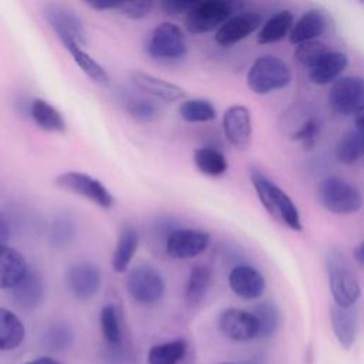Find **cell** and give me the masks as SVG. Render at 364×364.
<instances>
[{"label": "cell", "mask_w": 364, "mask_h": 364, "mask_svg": "<svg viewBox=\"0 0 364 364\" xmlns=\"http://www.w3.org/2000/svg\"><path fill=\"white\" fill-rule=\"evenodd\" d=\"M250 179L260 203L269 215L291 230H301L299 209L289 195L257 169L250 171Z\"/></svg>", "instance_id": "obj_1"}, {"label": "cell", "mask_w": 364, "mask_h": 364, "mask_svg": "<svg viewBox=\"0 0 364 364\" xmlns=\"http://www.w3.org/2000/svg\"><path fill=\"white\" fill-rule=\"evenodd\" d=\"M326 270L334 304L338 307H353L361 290L347 256L337 249H328Z\"/></svg>", "instance_id": "obj_2"}, {"label": "cell", "mask_w": 364, "mask_h": 364, "mask_svg": "<svg viewBox=\"0 0 364 364\" xmlns=\"http://www.w3.org/2000/svg\"><path fill=\"white\" fill-rule=\"evenodd\" d=\"M291 81V71L287 64L273 55H262L250 65L246 82L255 94H269L272 91L284 88Z\"/></svg>", "instance_id": "obj_3"}, {"label": "cell", "mask_w": 364, "mask_h": 364, "mask_svg": "<svg viewBox=\"0 0 364 364\" xmlns=\"http://www.w3.org/2000/svg\"><path fill=\"white\" fill-rule=\"evenodd\" d=\"M321 205L336 215H353L363 206L360 191L338 176H328L318 186Z\"/></svg>", "instance_id": "obj_4"}, {"label": "cell", "mask_w": 364, "mask_h": 364, "mask_svg": "<svg viewBox=\"0 0 364 364\" xmlns=\"http://www.w3.org/2000/svg\"><path fill=\"white\" fill-rule=\"evenodd\" d=\"M235 4L226 0H195L185 16V27L192 34H205L218 30L230 18Z\"/></svg>", "instance_id": "obj_5"}, {"label": "cell", "mask_w": 364, "mask_h": 364, "mask_svg": "<svg viewBox=\"0 0 364 364\" xmlns=\"http://www.w3.org/2000/svg\"><path fill=\"white\" fill-rule=\"evenodd\" d=\"M128 294L141 304H154L165 293V280L162 274L151 264L142 263L132 267L125 279Z\"/></svg>", "instance_id": "obj_6"}, {"label": "cell", "mask_w": 364, "mask_h": 364, "mask_svg": "<svg viewBox=\"0 0 364 364\" xmlns=\"http://www.w3.org/2000/svg\"><path fill=\"white\" fill-rule=\"evenodd\" d=\"M43 16L65 48L70 46L82 47L87 44V33L82 21L71 9L50 3L44 6Z\"/></svg>", "instance_id": "obj_7"}, {"label": "cell", "mask_w": 364, "mask_h": 364, "mask_svg": "<svg viewBox=\"0 0 364 364\" xmlns=\"http://www.w3.org/2000/svg\"><path fill=\"white\" fill-rule=\"evenodd\" d=\"M55 185L67 192L88 199L94 205L109 209L114 205V196L109 189L98 179L77 171L63 172L55 178Z\"/></svg>", "instance_id": "obj_8"}, {"label": "cell", "mask_w": 364, "mask_h": 364, "mask_svg": "<svg viewBox=\"0 0 364 364\" xmlns=\"http://www.w3.org/2000/svg\"><path fill=\"white\" fill-rule=\"evenodd\" d=\"M188 51L185 33L179 26L164 21L158 24L148 41V53L155 60L176 61L185 57Z\"/></svg>", "instance_id": "obj_9"}, {"label": "cell", "mask_w": 364, "mask_h": 364, "mask_svg": "<svg viewBox=\"0 0 364 364\" xmlns=\"http://www.w3.org/2000/svg\"><path fill=\"white\" fill-rule=\"evenodd\" d=\"M328 104L340 115H355L364 107V78L346 75L336 80L328 92Z\"/></svg>", "instance_id": "obj_10"}, {"label": "cell", "mask_w": 364, "mask_h": 364, "mask_svg": "<svg viewBox=\"0 0 364 364\" xmlns=\"http://www.w3.org/2000/svg\"><path fill=\"white\" fill-rule=\"evenodd\" d=\"M64 279L68 291L78 300L94 297L101 287V273L97 266L88 262H78L68 266Z\"/></svg>", "instance_id": "obj_11"}, {"label": "cell", "mask_w": 364, "mask_h": 364, "mask_svg": "<svg viewBox=\"0 0 364 364\" xmlns=\"http://www.w3.org/2000/svg\"><path fill=\"white\" fill-rule=\"evenodd\" d=\"M210 236L198 229H173L166 237V253L173 259H191L202 255Z\"/></svg>", "instance_id": "obj_12"}, {"label": "cell", "mask_w": 364, "mask_h": 364, "mask_svg": "<svg viewBox=\"0 0 364 364\" xmlns=\"http://www.w3.org/2000/svg\"><path fill=\"white\" fill-rule=\"evenodd\" d=\"M220 333L233 341H247L259 336V324L252 311L226 309L218 321Z\"/></svg>", "instance_id": "obj_13"}, {"label": "cell", "mask_w": 364, "mask_h": 364, "mask_svg": "<svg viewBox=\"0 0 364 364\" xmlns=\"http://www.w3.org/2000/svg\"><path fill=\"white\" fill-rule=\"evenodd\" d=\"M223 134L230 145L237 149H246L252 139V115L243 105L229 107L222 119Z\"/></svg>", "instance_id": "obj_14"}, {"label": "cell", "mask_w": 364, "mask_h": 364, "mask_svg": "<svg viewBox=\"0 0 364 364\" xmlns=\"http://www.w3.org/2000/svg\"><path fill=\"white\" fill-rule=\"evenodd\" d=\"M262 26V16L256 11H246L230 17L215 34V41L222 47H230L249 37Z\"/></svg>", "instance_id": "obj_15"}, {"label": "cell", "mask_w": 364, "mask_h": 364, "mask_svg": "<svg viewBox=\"0 0 364 364\" xmlns=\"http://www.w3.org/2000/svg\"><path fill=\"white\" fill-rule=\"evenodd\" d=\"M232 291L245 300L259 299L266 287L263 274L249 264H237L229 273Z\"/></svg>", "instance_id": "obj_16"}, {"label": "cell", "mask_w": 364, "mask_h": 364, "mask_svg": "<svg viewBox=\"0 0 364 364\" xmlns=\"http://www.w3.org/2000/svg\"><path fill=\"white\" fill-rule=\"evenodd\" d=\"M46 296V284L43 276L30 269L23 276V279L11 289L13 301L23 310H34L37 309Z\"/></svg>", "instance_id": "obj_17"}, {"label": "cell", "mask_w": 364, "mask_h": 364, "mask_svg": "<svg viewBox=\"0 0 364 364\" xmlns=\"http://www.w3.org/2000/svg\"><path fill=\"white\" fill-rule=\"evenodd\" d=\"M129 78L132 84L145 94H149L161 101L173 102L185 98V90L176 84L158 78L144 71H131Z\"/></svg>", "instance_id": "obj_18"}, {"label": "cell", "mask_w": 364, "mask_h": 364, "mask_svg": "<svg viewBox=\"0 0 364 364\" xmlns=\"http://www.w3.org/2000/svg\"><path fill=\"white\" fill-rule=\"evenodd\" d=\"M24 256L10 246H0V289H13L27 273Z\"/></svg>", "instance_id": "obj_19"}, {"label": "cell", "mask_w": 364, "mask_h": 364, "mask_svg": "<svg viewBox=\"0 0 364 364\" xmlns=\"http://www.w3.org/2000/svg\"><path fill=\"white\" fill-rule=\"evenodd\" d=\"M347 55L340 51H328L309 70V78L313 84L327 85L340 78V74L347 67Z\"/></svg>", "instance_id": "obj_20"}, {"label": "cell", "mask_w": 364, "mask_h": 364, "mask_svg": "<svg viewBox=\"0 0 364 364\" xmlns=\"http://www.w3.org/2000/svg\"><path fill=\"white\" fill-rule=\"evenodd\" d=\"M326 30V16L323 11L311 9L306 11L294 24L289 34V41L291 44H301L306 41L316 40Z\"/></svg>", "instance_id": "obj_21"}, {"label": "cell", "mask_w": 364, "mask_h": 364, "mask_svg": "<svg viewBox=\"0 0 364 364\" xmlns=\"http://www.w3.org/2000/svg\"><path fill=\"white\" fill-rule=\"evenodd\" d=\"M331 327L337 341L346 350H350L355 341L357 334V317L351 307L333 306L330 311Z\"/></svg>", "instance_id": "obj_22"}, {"label": "cell", "mask_w": 364, "mask_h": 364, "mask_svg": "<svg viewBox=\"0 0 364 364\" xmlns=\"http://www.w3.org/2000/svg\"><path fill=\"white\" fill-rule=\"evenodd\" d=\"M138 245H139V235L136 229L129 225L122 226L118 233V239H117L115 249L111 259L112 269L117 273H122L129 267L131 260L138 249Z\"/></svg>", "instance_id": "obj_23"}, {"label": "cell", "mask_w": 364, "mask_h": 364, "mask_svg": "<svg viewBox=\"0 0 364 364\" xmlns=\"http://www.w3.org/2000/svg\"><path fill=\"white\" fill-rule=\"evenodd\" d=\"M30 115L34 124L47 132H65L67 124L63 114L43 98H34L30 102Z\"/></svg>", "instance_id": "obj_24"}, {"label": "cell", "mask_w": 364, "mask_h": 364, "mask_svg": "<svg viewBox=\"0 0 364 364\" xmlns=\"http://www.w3.org/2000/svg\"><path fill=\"white\" fill-rule=\"evenodd\" d=\"M212 272L208 266L195 264L188 276L185 284V301L188 306L195 307L205 299L210 286Z\"/></svg>", "instance_id": "obj_25"}, {"label": "cell", "mask_w": 364, "mask_h": 364, "mask_svg": "<svg viewBox=\"0 0 364 364\" xmlns=\"http://www.w3.org/2000/svg\"><path fill=\"white\" fill-rule=\"evenodd\" d=\"M294 17L289 10H282L273 14L259 30L257 43L259 44H272L277 43L290 34L293 28Z\"/></svg>", "instance_id": "obj_26"}, {"label": "cell", "mask_w": 364, "mask_h": 364, "mask_svg": "<svg viewBox=\"0 0 364 364\" xmlns=\"http://www.w3.org/2000/svg\"><path fill=\"white\" fill-rule=\"evenodd\" d=\"M24 333L21 320L13 311L0 307V351H10L18 347Z\"/></svg>", "instance_id": "obj_27"}, {"label": "cell", "mask_w": 364, "mask_h": 364, "mask_svg": "<svg viewBox=\"0 0 364 364\" xmlns=\"http://www.w3.org/2000/svg\"><path fill=\"white\" fill-rule=\"evenodd\" d=\"M100 326L107 347L117 350L122 344V328L115 304H105L100 311Z\"/></svg>", "instance_id": "obj_28"}, {"label": "cell", "mask_w": 364, "mask_h": 364, "mask_svg": "<svg viewBox=\"0 0 364 364\" xmlns=\"http://www.w3.org/2000/svg\"><path fill=\"white\" fill-rule=\"evenodd\" d=\"M193 162L199 172L206 176H220L228 171V161L225 155L215 148H196L193 151Z\"/></svg>", "instance_id": "obj_29"}, {"label": "cell", "mask_w": 364, "mask_h": 364, "mask_svg": "<svg viewBox=\"0 0 364 364\" xmlns=\"http://www.w3.org/2000/svg\"><path fill=\"white\" fill-rule=\"evenodd\" d=\"M188 344L183 338L156 344L148 351V364H178L186 354Z\"/></svg>", "instance_id": "obj_30"}, {"label": "cell", "mask_w": 364, "mask_h": 364, "mask_svg": "<svg viewBox=\"0 0 364 364\" xmlns=\"http://www.w3.org/2000/svg\"><path fill=\"white\" fill-rule=\"evenodd\" d=\"M336 156L341 164L351 165L364 156V135L351 129L341 135L336 145Z\"/></svg>", "instance_id": "obj_31"}, {"label": "cell", "mask_w": 364, "mask_h": 364, "mask_svg": "<svg viewBox=\"0 0 364 364\" xmlns=\"http://www.w3.org/2000/svg\"><path fill=\"white\" fill-rule=\"evenodd\" d=\"M74 341V333L65 323L50 324L41 336V344L46 350L60 353L67 350Z\"/></svg>", "instance_id": "obj_32"}, {"label": "cell", "mask_w": 364, "mask_h": 364, "mask_svg": "<svg viewBox=\"0 0 364 364\" xmlns=\"http://www.w3.org/2000/svg\"><path fill=\"white\" fill-rule=\"evenodd\" d=\"M178 112L186 122H208L216 118V109L212 102L202 98L185 100L179 105Z\"/></svg>", "instance_id": "obj_33"}, {"label": "cell", "mask_w": 364, "mask_h": 364, "mask_svg": "<svg viewBox=\"0 0 364 364\" xmlns=\"http://www.w3.org/2000/svg\"><path fill=\"white\" fill-rule=\"evenodd\" d=\"M259 324V336L262 338L272 337L280 326V313L277 307L270 301H262L252 310Z\"/></svg>", "instance_id": "obj_34"}, {"label": "cell", "mask_w": 364, "mask_h": 364, "mask_svg": "<svg viewBox=\"0 0 364 364\" xmlns=\"http://www.w3.org/2000/svg\"><path fill=\"white\" fill-rule=\"evenodd\" d=\"M67 50L71 54L73 60L77 63V65L81 68V71L85 73V75H88L94 82L102 85L108 84V75L105 70L88 53H85L82 47L70 46L67 47Z\"/></svg>", "instance_id": "obj_35"}, {"label": "cell", "mask_w": 364, "mask_h": 364, "mask_svg": "<svg viewBox=\"0 0 364 364\" xmlns=\"http://www.w3.org/2000/svg\"><path fill=\"white\" fill-rule=\"evenodd\" d=\"M328 51H331V50L324 43H321L318 40H311V41H306V43L296 46L294 57L299 64H301L303 67L310 70Z\"/></svg>", "instance_id": "obj_36"}, {"label": "cell", "mask_w": 364, "mask_h": 364, "mask_svg": "<svg viewBox=\"0 0 364 364\" xmlns=\"http://www.w3.org/2000/svg\"><path fill=\"white\" fill-rule=\"evenodd\" d=\"M75 235V226L74 223L67 218L57 219L51 228H50V245L55 249H64L67 245H70Z\"/></svg>", "instance_id": "obj_37"}, {"label": "cell", "mask_w": 364, "mask_h": 364, "mask_svg": "<svg viewBox=\"0 0 364 364\" xmlns=\"http://www.w3.org/2000/svg\"><path fill=\"white\" fill-rule=\"evenodd\" d=\"M127 109L132 118L139 122H151L158 115V107L144 98H131L127 101Z\"/></svg>", "instance_id": "obj_38"}, {"label": "cell", "mask_w": 364, "mask_h": 364, "mask_svg": "<svg viewBox=\"0 0 364 364\" xmlns=\"http://www.w3.org/2000/svg\"><path fill=\"white\" fill-rule=\"evenodd\" d=\"M154 7L152 1H117L115 10L128 18L139 20L146 17Z\"/></svg>", "instance_id": "obj_39"}, {"label": "cell", "mask_w": 364, "mask_h": 364, "mask_svg": "<svg viewBox=\"0 0 364 364\" xmlns=\"http://www.w3.org/2000/svg\"><path fill=\"white\" fill-rule=\"evenodd\" d=\"M320 131V124L317 122L316 118H309L294 134H293V139L303 142L304 145L310 146L314 144L317 135Z\"/></svg>", "instance_id": "obj_40"}, {"label": "cell", "mask_w": 364, "mask_h": 364, "mask_svg": "<svg viewBox=\"0 0 364 364\" xmlns=\"http://www.w3.org/2000/svg\"><path fill=\"white\" fill-rule=\"evenodd\" d=\"M195 0H164L159 3V7L164 13L175 16V14H182V13H188L192 6H193Z\"/></svg>", "instance_id": "obj_41"}, {"label": "cell", "mask_w": 364, "mask_h": 364, "mask_svg": "<svg viewBox=\"0 0 364 364\" xmlns=\"http://www.w3.org/2000/svg\"><path fill=\"white\" fill-rule=\"evenodd\" d=\"M11 229L9 225V220L3 213H0V246H6L7 240L10 239Z\"/></svg>", "instance_id": "obj_42"}, {"label": "cell", "mask_w": 364, "mask_h": 364, "mask_svg": "<svg viewBox=\"0 0 364 364\" xmlns=\"http://www.w3.org/2000/svg\"><path fill=\"white\" fill-rule=\"evenodd\" d=\"M90 7L95 10H115L117 1H88Z\"/></svg>", "instance_id": "obj_43"}, {"label": "cell", "mask_w": 364, "mask_h": 364, "mask_svg": "<svg viewBox=\"0 0 364 364\" xmlns=\"http://www.w3.org/2000/svg\"><path fill=\"white\" fill-rule=\"evenodd\" d=\"M354 121H355V129L364 135V107L354 115Z\"/></svg>", "instance_id": "obj_44"}, {"label": "cell", "mask_w": 364, "mask_h": 364, "mask_svg": "<svg viewBox=\"0 0 364 364\" xmlns=\"http://www.w3.org/2000/svg\"><path fill=\"white\" fill-rule=\"evenodd\" d=\"M23 364H63V363L55 358H51V357H38V358H34V360H31L28 363H23Z\"/></svg>", "instance_id": "obj_45"}, {"label": "cell", "mask_w": 364, "mask_h": 364, "mask_svg": "<svg viewBox=\"0 0 364 364\" xmlns=\"http://www.w3.org/2000/svg\"><path fill=\"white\" fill-rule=\"evenodd\" d=\"M354 256H355V259H357L361 264H364V242L355 249Z\"/></svg>", "instance_id": "obj_46"}, {"label": "cell", "mask_w": 364, "mask_h": 364, "mask_svg": "<svg viewBox=\"0 0 364 364\" xmlns=\"http://www.w3.org/2000/svg\"><path fill=\"white\" fill-rule=\"evenodd\" d=\"M220 364H233V363H220Z\"/></svg>", "instance_id": "obj_47"}]
</instances>
